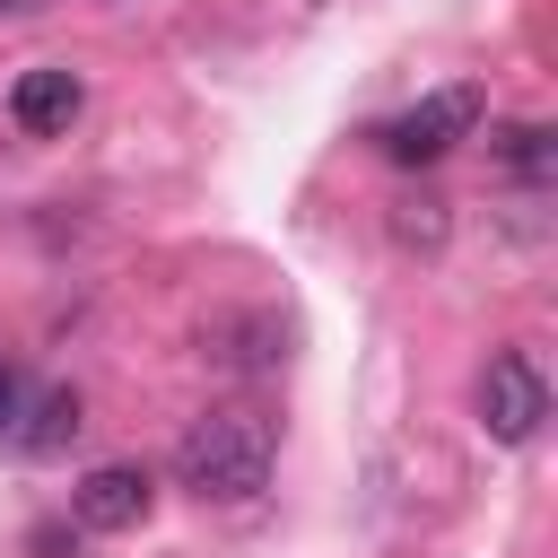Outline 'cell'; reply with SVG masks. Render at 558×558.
Listing matches in <instances>:
<instances>
[{"label": "cell", "instance_id": "4", "mask_svg": "<svg viewBox=\"0 0 558 558\" xmlns=\"http://www.w3.org/2000/svg\"><path fill=\"white\" fill-rule=\"evenodd\" d=\"M78 105H87V78H78L70 61H35V70H17V87H9V122H17L26 140H61V131L78 122Z\"/></svg>", "mask_w": 558, "mask_h": 558}, {"label": "cell", "instance_id": "3", "mask_svg": "<svg viewBox=\"0 0 558 558\" xmlns=\"http://www.w3.org/2000/svg\"><path fill=\"white\" fill-rule=\"evenodd\" d=\"M471 122H480V87H436L427 105L392 113V122L375 131V148H384L392 166H436L453 140H471Z\"/></svg>", "mask_w": 558, "mask_h": 558}, {"label": "cell", "instance_id": "5", "mask_svg": "<svg viewBox=\"0 0 558 558\" xmlns=\"http://www.w3.org/2000/svg\"><path fill=\"white\" fill-rule=\"evenodd\" d=\"M148 497H157V488H148V471H140V462H105V471H87V480H78V497H70V506H78V523H87V532H131V523L148 514Z\"/></svg>", "mask_w": 558, "mask_h": 558}, {"label": "cell", "instance_id": "7", "mask_svg": "<svg viewBox=\"0 0 558 558\" xmlns=\"http://www.w3.org/2000/svg\"><path fill=\"white\" fill-rule=\"evenodd\" d=\"M506 157H514L523 174H541V157H549V131H541V122H514V131H506Z\"/></svg>", "mask_w": 558, "mask_h": 558}, {"label": "cell", "instance_id": "9", "mask_svg": "<svg viewBox=\"0 0 558 558\" xmlns=\"http://www.w3.org/2000/svg\"><path fill=\"white\" fill-rule=\"evenodd\" d=\"M35 9H44V0H0V17H35Z\"/></svg>", "mask_w": 558, "mask_h": 558}, {"label": "cell", "instance_id": "2", "mask_svg": "<svg viewBox=\"0 0 558 558\" xmlns=\"http://www.w3.org/2000/svg\"><path fill=\"white\" fill-rule=\"evenodd\" d=\"M480 427L497 436V445H532L541 436V418H549V384H541V366L523 357V349H497L488 366H480Z\"/></svg>", "mask_w": 558, "mask_h": 558}, {"label": "cell", "instance_id": "8", "mask_svg": "<svg viewBox=\"0 0 558 558\" xmlns=\"http://www.w3.org/2000/svg\"><path fill=\"white\" fill-rule=\"evenodd\" d=\"M26 392H35V384H26L17 366H0V445H9V427L26 418Z\"/></svg>", "mask_w": 558, "mask_h": 558}, {"label": "cell", "instance_id": "1", "mask_svg": "<svg viewBox=\"0 0 558 558\" xmlns=\"http://www.w3.org/2000/svg\"><path fill=\"white\" fill-rule=\"evenodd\" d=\"M270 462H279V427H270L262 410H201V418L174 436V480H183L192 497H218V506L253 497V488L270 480Z\"/></svg>", "mask_w": 558, "mask_h": 558}, {"label": "cell", "instance_id": "6", "mask_svg": "<svg viewBox=\"0 0 558 558\" xmlns=\"http://www.w3.org/2000/svg\"><path fill=\"white\" fill-rule=\"evenodd\" d=\"M70 436H78V392H70V384H35V392H26V418L9 427V445H17V453H61Z\"/></svg>", "mask_w": 558, "mask_h": 558}]
</instances>
